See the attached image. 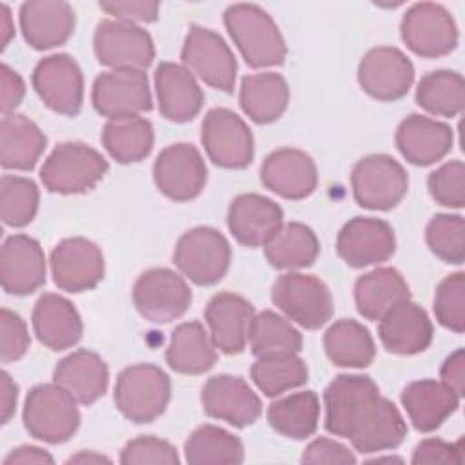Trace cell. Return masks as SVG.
Listing matches in <instances>:
<instances>
[{
	"label": "cell",
	"instance_id": "1",
	"mask_svg": "<svg viewBox=\"0 0 465 465\" xmlns=\"http://www.w3.org/2000/svg\"><path fill=\"white\" fill-rule=\"evenodd\" d=\"M327 432L347 438L361 454L391 450L407 436L398 407L365 374H340L323 392Z\"/></svg>",
	"mask_w": 465,
	"mask_h": 465
},
{
	"label": "cell",
	"instance_id": "2",
	"mask_svg": "<svg viewBox=\"0 0 465 465\" xmlns=\"http://www.w3.org/2000/svg\"><path fill=\"white\" fill-rule=\"evenodd\" d=\"M223 24L249 67L262 69L285 62V40L272 16L260 5L232 4L223 13Z\"/></svg>",
	"mask_w": 465,
	"mask_h": 465
},
{
	"label": "cell",
	"instance_id": "3",
	"mask_svg": "<svg viewBox=\"0 0 465 465\" xmlns=\"http://www.w3.org/2000/svg\"><path fill=\"white\" fill-rule=\"evenodd\" d=\"M109 171L107 160L82 142H62L45 158L40 180L49 193L80 194L94 189Z\"/></svg>",
	"mask_w": 465,
	"mask_h": 465
},
{
	"label": "cell",
	"instance_id": "4",
	"mask_svg": "<svg viewBox=\"0 0 465 465\" xmlns=\"http://www.w3.org/2000/svg\"><path fill=\"white\" fill-rule=\"evenodd\" d=\"M171 400L169 376L153 363L125 367L114 383V405L133 423H151Z\"/></svg>",
	"mask_w": 465,
	"mask_h": 465
},
{
	"label": "cell",
	"instance_id": "5",
	"mask_svg": "<svg viewBox=\"0 0 465 465\" xmlns=\"http://www.w3.org/2000/svg\"><path fill=\"white\" fill-rule=\"evenodd\" d=\"M76 400L60 385L42 383L33 387L24 403L25 430L45 443L67 441L80 425V411Z\"/></svg>",
	"mask_w": 465,
	"mask_h": 465
},
{
	"label": "cell",
	"instance_id": "6",
	"mask_svg": "<svg viewBox=\"0 0 465 465\" xmlns=\"http://www.w3.org/2000/svg\"><path fill=\"white\" fill-rule=\"evenodd\" d=\"M271 300L289 320L307 331L323 327L334 312L329 287L312 274L291 271L278 276L271 289Z\"/></svg>",
	"mask_w": 465,
	"mask_h": 465
},
{
	"label": "cell",
	"instance_id": "7",
	"mask_svg": "<svg viewBox=\"0 0 465 465\" xmlns=\"http://www.w3.org/2000/svg\"><path fill=\"white\" fill-rule=\"evenodd\" d=\"M231 245L214 227L200 225L185 231L174 247L173 262L196 285H214L229 271Z\"/></svg>",
	"mask_w": 465,
	"mask_h": 465
},
{
	"label": "cell",
	"instance_id": "8",
	"mask_svg": "<svg viewBox=\"0 0 465 465\" xmlns=\"http://www.w3.org/2000/svg\"><path fill=\"white\" fill-rule=\"evenodd\" d=\"M356 203L371 211L396 207L409 191V176L400 162L389 154H369L356 162L351 173Z\"/></svg>",
	"mask_w": 465,
	"mask_h": 465
},
{
	"label": "cell",
	"instance_id": "9",
	"mask_svg": "<svg viewBox=\"0 0 465 465\" xmlns=\"http://www.w3.org/2000/svg\"><path fill=\"white\" fill-rule=\"evenodd\" d=\"M183 67L203 84L232 93L238 64L225 40L213 29L191 25L180 53Z\"/></svg>",
	"mask_w": 465,
	"mask_h": 465
},
{
	"label": "cell",
	"instance_id": "10",
	"mask_svg": "<svg viewBox=\"0 0 465 465\" xmlns=\"http://www.w3.org/2000/svg\"><path fill=\"white\" fill-rule=\"evenodd\" d=\"M193 302L187 282L174 271L156 267L142 272L133 285V303L151 323H169L183 316Z\"/></svg>",
	"mask_w": 465,
	"mask_h": 465
},
{
	"label": "cell",
	"instance_id": "11",
	"mask_svg": "<svg viewBox=\"0 0 465 465\" xmlns=\"http://www.w3.org/2000/svg\"><path fill=\"white\" fill-rule=\"evenodd\" d=\"M400 35L405 45L418 56H445L458 45V25L452 15L440 4L418 2L401 18Z\"/></svg>",
	"mask_w": 465,
	"mask_h": 465
},
{
	"label": "cell",
	"instance_id": "12",
	"mask_svg": "<svg viewBox=\"0 0 465 465\" xmlns=\"http://www.w3.org/2000/svg\"><path fill=\"white\" fill-rule=\"evenodd\" d=\"M202 143L209 160L223 169H243L254 158V138L231 109L214 107L202 122Z\"/></svg>",
	"mask_w": 465,
	"mask_h": 465
},
{
	"label": "cell",
	"instance_id": "13",
	"mask_svg": "<svg viewBox=\"0 0 465 465\" xmlns=\"http://www.w3.org/2000/svg\"><path fill=\"white\" fill-rule=\"evenodd\" d=\"M93 107L109 120L133 118L153 109L149 80L143 71L113 69L93 82Z\"/></svg>",
	"mask_w": 465,
	"mask_h": 465
},
{
	"label": "cell",
	"instance_id": "14",
	"mask_svg": "<svg viewBox=\"0 0 465 465\" xmlns=\"http://www.w3.org/2000/svg\"><path fill=\"white\" fill-rule=\"evenodd\" d=\"M93 49L102 65L113 69L145 71L154 60V44L151 35L140 25L102 20L93 35Z\"/></svg>",
	"mask_w": 465,
	"mask_h": 465
},
{
	"label": "cell",
	"instance_id": "15",
	"mask_svg": "<svg viewBox=\"0 0 465 465\" xmlns=\"http://www.w3.org/2000/svg\"><path fill=\"white\" fill-rule=\"evenodd\" d=\"M153 180L169 200L189 202L203 191L207 167L193 143L178 142L160 151L153 165Z\"/></svg>",
	"mask_w": 465,
	"mask_h": 465
},
{
	"label": "cell",
	"instance_id": "16",
	"mask_svg": "<svg viewBox=\"0 0 465 465\" xmlns=\"http://www.w3.org/2000/svg\"><path fill=\"white\" fill-rule=\"evenodd\" d=\"M33 87L40 100L54 113L76 116L84 102V74L78 62L65 54L44 56L33 71Z\"/></svg>",
	"mask_w": 465,
	"mask_h": 465
},
{
	"label": "cell",
	"instance_id": "17",
	"mask_svg": "<svg viewBox=\"0 0 465 465\" xmlns=\"http://www.w3.org/2000/svg\"><path fill=\"white\" fill-rule=\"evenodd\" d=\"M414 82V65L407 54L392 45L369 49L358 65V84L380 102L403 98Z\"/></svg>",
	"mask_w": 465,
	"mask_h": 465
},
{
	"label": "cell",
	"instance_id": "18",
	"mask_svg": "<svg viewBox=\"0 0 465 465\" xmlns=\"http://www.w3.org/2000/svg\"><path fill=\"white\" fill-rule=\"evenodd\" d=\"M53 282L67 292H84L94 289L105 274L102 249L82 236L65 238L54 245L49 258Z\"/></svg>",
	"mask_w": 465,
	"mask_h": 465
},
{
	"label": "cell",
	"instance_id": "19",
	"mask_svg": "<svg viewBox=\"0 0 465 465\" xmlns=\"http://www.w3.org/2000/svg\"><path fill=\"white\" fill-rule=\"evenodd\" d=\"M336 252L352 269L383 263L396 252L394 229L380 218L354 216L338 232Z\"/></svg>",
	"mask_w": 465,
	"mask_h": 465
},
{
	"label": "cell",
	"instance_id": "20",
	"mask_svg": "<svg viewBox=\"0 0 465 465\" xmlns=\"http://www.w3.org/2000/svg\"><path fill=\"white\" fill-rule=\"evenodd\" d=\"M203 412L232 427L252 425L262 416V401L251 385L232 374L211 376L202 387Z\"/></svg>",
	"mask_w": 465,
	"mask_h": 465
},
{
	"label": "cell",
	"instance_id": "21",
	"mask_svg": "<svg viewBox=\"0 0 465 465\" xmlns=\"http://www.w3.org/2000/svg\"><path fill=\"white\" fill-rule=\"evenodd\" d=\"M260 180L271 193L285 200H303L311 196L318 185V171L314 160L292 147H282L265 156Z\"/></svg>",
	"mask_w": 465,
	"mask_h": 465
},
{
	"label": "cell",
	"instance_id": "22",
	"mask_svg": "<svg viewBox=\"0 0 465 465\" xmlns=\"http://www.w3.org/2000/svg\"><path fill=\"white\" fill-rule=\"evenodd\" d=\"M0 282L7 294H33L45 283V256L27 234H13L0 249Z\"/></svg>",
	"mask_w": 465,
	"mask_h": 465
},
{
	"label": "cell",
	"instance_id": "23",
	"mask_svg": "<svg viewBox=\"0 0 465 465\" xmlns=\"http://www.w3.org/2000/svg\"><path fill=\"white\" fill-rule=\"evenodd\" d=\"M283 225L282 207L256 193L238 194L227 211V227L245 247H263Z\"/></svg>",
	"mask_w": 465,
	"mask_h": 465
},
{
	"label": "cell",
	"instance_id": "24",
	"mask_svg": "<svg viewBox=\"0 0 465 465\" xmlns=\"http://www.w3.org/2000/svg\"><path fill=\"white\" fill-rule=\"evenodd\" d=\"M434 327L418 303L409 300L394 305L378 325V336L387 352L398 356H412L429 349Z\"/></svg>",
	"mask_w": 465,
	"mask_h": 465
},
{
	"label": "cell",
	"instance_id": "25",
	"mask_svg": "<svg viewBox=\"0 0 465 465\" xmlns=\"http://www.w3.org/2000/svg\"><path fill=\"white\" fill-rule=\"evenodd\" d=\"M394 142L409 163L425 167L450 153L454 134L450 125L414 113L400 122Z\"/></svg>",
	"mask_w": 465,
	"mask_h": 465
},
{
	"label": "cell",
	"instance_id": "26",
	"mask_svg": "<svg viewBox=\"0 0 465 465\" xmlns=\"http://www.w3.org/2000/svg\"><path fill=\"white\" fill-rule=\"evenodd\" d=\"M252 318V303L234 292H218L205 307V322L211 331V340L223 354L243 352L249 341Z\"/></svg>",
	"mask_w": 465,
	"mask_h": 465
},
{
	"label": "cell",
	"instance_id": "27",
	"mask_svg": "<svg viewBox=\"0 0 465 465\" xmlns=\"http://www.w3.org/2000/svg\"><path fill=\"white\" fill-rule=\"evenodd\" d=\"M74 11L62 0H29L20 7L24 40L36 51L65 44L74 33Z\"/></svg>",
	"mask_w": 465,
	"mask_h": 465
},
{
	"label": "cell",
	"instance_id": "28",
	"mask_svg": "<svg viewBox=\"0 0 465 465\" xmlns=\"http://www.w3.org/2000/svg\"><path fill=\"white\" fill-rule=\"evenodd\" d=\"M154 87L162 116L176 124L193 120L205 100L194 74L180 64L162 62L154 71Z\"/></svg>",
	"mask_w": 465,
	"mask_h": 465
},
{
	"label": "cell",
	"instance_id": "29",
	"mask_svg": "<svg viewBox=\"0 0 465 465\" xmlns=\"http://www.w3.org/2000/svg\"><path fill=\"white\" fill-rule=\"evenodd\" d=\"M31 320L38 341L51 351H65L76 345L84 332L76 307L54 292H44L36 300Z\"/></svg>",
	"mask_w": 465,
	"mask_h": 465
},
{
	"label": "cell",
	"instance_id": "30",
	"mask_svg": "<svg viewBox=\"0 0 465 465\" xmlns=\"http://www.w3.org/2000/svg\"><path fill=\"white\" fill-rule=\"evenodd\" d=\"M53 381L65 389L78 403L91 405L105 394L109 369L100 354L78 349L58 361L53 371Z\"/></svg>",
	"mask_w": 465,
	"mask_h": 465
},
{
	"label": "cell",
	"instance_id": "31",
	"mask_svg": "<svg viewBox=\"0 0 465 465\" xmlns=\"http://www.w3.org/2000/svg\"><path fill=\"white\" fill-rule=\"evenodd\" d=\"M401 405L420 432H432L460 407V396L436 380L411 381L401 391Z\"/></svg>",
	"mask_w": 465,
	"mask_h": 465
},
{
	"label": "cell",
	"instance_id": "32",
	"mask_svg": "<svg viewBox=\"0 0 465 465\" xmlns=\"http://www.w3.org/2000/svg\"><path fill=\"white\" fill-rule=\"evenodd\" d=\"M409 298L411 291L405 278L392 267H376L354 283L356 309L372 322L381 320L394 305Z\"/></svg>",
	"mask_w": 465,
	"mask_h": 465
},
{
	"label": "cell",
	"instance_id": "33",
	"mask_svg": "<svg viewBox=\"0 0 465 465\" xmlns=\"http://www.w3.org/2000/svg\"><path fill=\"white\" fill-rule=\"evenodd\" d=\"M47 147L40 127L24 114H7L0 122V163L4 169L31 171Z\"/></svg>",
	"mask_w": 465,
	"mask_h": 465
},
{
	"label": "cell",
	"instance_id": "34",
	"mask_svg": "<svg viewBox=\"0 0 465 465\" xmlns=\"http://www.w3.org/2000/svg\"><path fill=\"white\" fill-rule=\"evenodd\" d=\"M165 361L178 374H203L216 363V345L200 322H185L173 331Z\"/></svg>",
	"mask_w": 465,
	"mask_h": 465
},
{
	"label": "cell",
	"instance_id": "35",
	"mask_svg": "<svg viewBox=\"0 0 465 465\" xmlns=\"http://www.w3.org/2000/svg\"><path fill=\"white\" fill-rule=\"evenodd\" d=\"M289 85L278 73H256L242 78L240 107L256 124L276 122L289 105Z\"/></svg>",
	"mask_w": 465,
	"mask_h": 465
},
{
	"label": "cell",
	"instance_id": "36",
	"mask_svg": "<svg viewBox=\"0 0 465 465\" xmlns=\"http://www.w3.org/2000/svg\"><path fill=\"white\" fill-rule=\"evenodd\" d=\"M323 349L334 365L349 369L369 367L376 356V345L369 329L351 318H341L327 329Z\"/></svg>",
	"mask_w": 465,
	"mask_h": 465
},
{
	"label": "cell",
	"instance_id": "37",
	"mask_svg": "<svg viewBox=\"0 0 465 465\" xmlns=\"http://www.w3.org/2000/svg\"><path fill=\"white\" fill-rule=\"evenodd\" d=\"M263 247L267 262L282 271L311 267L320 254L316 232L300 222L283 223Z\"/></svg>",
	"mask_w": 465,
	"mask_h": 465
},
{
	"label": "cell",
	"instance_id": "38",
	"mask_svg": "<svg viewBox=\"0 0 465 465\" xmlns=\"http://www.w3.org/2000/svg\"><path fill=\"white\" fill-rule=\"evenodd\" d=\"M269 425L282 436L305 440L320 421V400L314 391H302L272 401L267 409Z\"/></svg>",
	"mask_w": 465,
	"mask_h": 465
},
{
	"label": "cell",
	"instance_id": "39",
	"mask_svg": "<svg viewBox=\"0 0 465 465\" xmlns=\"http://www.w3.org/2000/svg\"><path fill=\"white\" fill-rule=\"evenodd\" d=\"M102 143L118 163H134L147 158L153 151L154 129L142 116L107 120L102 129Z\"/></svg>",
	"mask_w": 465,
	"mask_h": 465
},
{
	"label": "cell",
	"instance_id": "40",
	"mask_svg": "<svg viewBox=\"0 0 465 465\" xmlns=\"http://www.w3.org/2000/svg\"><path fill=\"white\" fill-rule=\"evenodd\" d=\"M185 461L191 465H238L245 458L243 443L232 432L216 425H200L183 443Z\"/></svg>",
	"mask_w": 465,
	"mask_h": 465
},
{
	"label": "cell",
	"instance_id": "41",
	"mask_svg": "<svg viewBox=\"0 0 465 465\" xmlns=\"http://www.w3.org/2000/svg\"><path fill=\"white\" fill-rule=\"evenodd\" d=\"M416 104L434 116L454 118L461 114L465 105L463 76L449 69L427 73L418 82Z\"/></svg>",
	"mask_w": 465,
	"mask_h": 465
},
{
	"label": "cell",
	"instance_id": "42",
	"mask_svg": "<svg viewBox=\"0 0 465 465\" xmlns=\"http://www.w3.org/2000/svg\"><path fill=\"white\" fill-rule=\"evenodd\" d=\"M251 352L256 358L298 354L303 345L300 331L283 316L272 311H262L254 314L249 329Z\"/></svg>",
	"mask_w": 465,
	"mask_h": 465
},
{
	"label": "cell",
	"instance_id": "43",
	"mask_svg": "<svg viewBox=\"0 0 465 465\" xmlns=\"http://www.w3.org/2000/svg\"><path fill=\"white\" fill-rule=\"evenodd\" d=\"M251 378L265 396L274 398L307 383L309 369L298 354L263 356L251 365Z\"/></svg>",
	"mask_w": 465,
	"mask_h": 465
},
{
	"label": "cell",
	"instance_id": "44",
	"mask_svg": "<svg viewBox=\"0 0 465 465\" xmlns=\"http://www.w3.org/2000/svg\"><path fill=\"white\" fill-rule=\"evenodd\" d=\"M40 193L36 183L25 176L4 174L0 180V218L7 227H24L38 211Z\"/></svg>",
	"mask_w": 465,
	"mask_h": 465
},
{
	"label": "cell",
	"instance_id": "45",
	"mask_svg": "<svg viewBox=\"0 0 465 465\" xmlns=\"http://www.w3.org/2000/svg\"><path fill=\"white\" fill-rule=\"evenodd\" d=\"M425 242L432 254L445 263L460 265L465 260V223L460 214H434L425 227Z\"/></svg>",
	"mask_w": 465,
	"mask_h": 465
},
{
	"label": "cell",
	"instance_id": "46",
	"mask_svg": "<svg viewBox=\"0 0 465 465\" xmlns=\"http://www.w3.org/2000/svg\"><path fill=\"white\" fill-rule=\"evenodd\" d=\"M432 307L440 325L458 334L465 331V274L461 271L438 283Z\"/></svg>",
	"mask_w": 465,
	"mask_h": 465
},
{
	"label": "cell",
	"instance_id": "47",
	"mask_svg": "<svg viewBox=\"0 0 465 465\" xmlns=\"http://www.w3.org/2000/svg\"><path fill=\"white\" fill-rule=\"evenodd\" d=\"M427 187L436 203L461 209L465 205V165L461 160H450L432 171Z\"/></svg>",
	"mask_w": 465,
	"mask_h": 465
},
{
	"label": "cell",
	"instance_id": "48",
	"mask_svg": "<svg viewBox=\"0 0 465 465\" xmlns=\"http://www.w3.org/2000/svg\"><path fill=\"white\" fill-rule=\"evenodd\" d=\"M120 463L124 465H174L180 463L178 452L173 443L156 436H138L125 443L120 452Z\"/></svg>",
	"mask_w": 465,
	"mask_h": 465
},
{
	"label": "cell",
	"instance_id": "49",
	"mask_svg": "<svg viewBox=\"0 0 465 465\" xmlns=\"http://www.w3.org/2000/svg\"><path fill=\"white\" fill-rule=\"evenodd\" d=\"M0 332L2 363L18 361L27 352L31 343L25 322L16 312L4 307L0 312Z\"/></svg>",
	"mask_w": 465,
	"mask_h": 465
},
{
	"label": "cell",
	"instance_id": "50",
	"mask_svg": "<svg viewBox=\"0 0 465 465\" xmlns=\"http://www.w3.org/2000/svg\"><path fill=\"white\" fill-rule=\"evenodd\" d=\"M302 463L311 465H352L356 463V456L340 441L331 438H316L307 445L302 454Z\"/></svg>",
	"mask_w": 465,
	"mask_h": 465
},
{
	"label": "cell",
	"instance_id": "51",
	"mask_svg": "<svg viewBox=\"0 0 465 465\" xmlns=\"http://www.w3.org/2000/svg\"><path fill=\"white\" fill-rule=\"evenodd\" d=\"M461 440H458L456 443H449L443 441L440 438H427L421 440L414 450H412V463L418 465H425V463H461Z\"/></svg>",
	"mask_w": 465,
	"mask_h": 465
},
{
	"label": "cell",
	"instance_id": "52",
	"mask_svg": "<svg viewBox=\"0 0 465 465\" xmlns=\"http://www.w3.org/2000/svg\"><path fill=\"white\" fill-rule=\"evenodd\" d=\"M102 11L114 16V20L127 24H149L158 18L160 4L149 0H131V2H100Z\"/></svg>",
	"mask_w": 465,
	"mask_h": 465
},
{
	"label": "cell",
	"instance_id": "53",
	"mask_svg": "<svg viewBox=\"0 0 465 465\" xmlns=\"http://www.w3.org/2000/svg\"><path fill=\"white\" fill-rule=\"evenodd\" d=\"M25 96V84L22 76L7 64L0 65V111L4 116L13 114Z\"/></svg>",
	"mask_w": 465,
	"mask_h": 465
},
{
	"label": "cell",
	"instance_id": "54",
	"mask_svg": "<svg viewBox=\"0 0 465 465\" xmlns=\"http://www.w3.org/2000/svg\"><path fill=\"white\" fill-rule=\"evenodd\" d=\"M441 383H445L449 389H452L460 398L465 391V351L460 347L456 349L447 360L443 361L440 369Z\"/></svg>",
	"mask_w": 465,
	"mask_h": 465
},
{
	"label": "cell",
	"instance_id": "55",
	"mask_svg": "<svg viewBox=\"0 0 465 465\" xmlns=\"http://www.w3.org/2000/svg\"><path fill=\"white\" fill-rule=\"evenodd\" d=\"M51 463H54L53 456L47 450L35 445H20L4 458V465H51Z\"/></svg>",
	"mask_w": 465,
	"mask_h": 465
},
{
	"label": "cell",
	"instance_id": "56",
	"mask_svg": "<svg viewBox=\"0 0 465 465\" xmlns=\"http://www.w3.org/2000/svg\"><path fill=\"white\" fill-rule=\"evenodd\" d=\"M0 416H2V425L9 423L16 411V400H18V385L13 381L7 371H2L0 378Z\"/></svg>",
	"mask_w": 465,
	"mask_h": 465
},
{
	"label": "cell",
	"instance_id": "57",
	"mask_svg": "<svg viewBox=\"0 0 465 465\" xmlns=\"http://www.w3.org/2000/svg\"><path fill=\"white\" fill-rule=\"evenodd\" d=\"M15 35V25L11 22V11L5 4L0 5V36H2V51L7 47L11 36Z\"/></svg>",
	"mask_w": 465,
	"mask_h": 465
},
{
	"label": "cell",
	"instance_id": "58",
	"mask_svg": "<svg viewBox=\"0 0 465 465\" xmlns=\"http://www.w3.org/2000/svg\"><path fill=\"white\" fill-rule=\"evenodd\" d=\"M65 463H111V460L94 450H82V452L71 456Z\"/></svg>",
	"mask_w": 465,
	"mask_h": 465
},
{
	"label": "cell",
	"instance_id": "59",
	"mask_svg": "<svg viewBox=\"0 0 465 465\" xmlns=\"http://www.w3.org/2000/svg\"><path fill=\"white\" fill-rule=\"evenodd\" d=\"M372 461L380 463V461H401V458H396V456H387V458H374Z\"/></svg>",
	"mask_w": 465,
	"mask_h": 465
}]
</instances>
